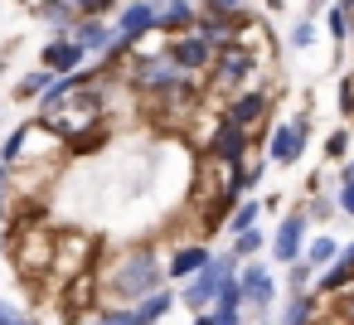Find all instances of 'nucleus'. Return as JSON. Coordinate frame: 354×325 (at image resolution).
<instances>
[{"label":"nucleus","mask_w":354,"mask_h":325,"mask_svg":"<svg viewBox=\"0 0 354 325\" xmlns=\"http://www.w3.org/2000/svg\"><path fill=\"white\" fill-rule=\"evenodd\" d=\"M344 151H349V131H335V136L325 141V156H335V160H344Z\"/></svg>","instance_id":"obj_30"},{"label":"nucleus","mask_w":354,"mask_h":325,"mask_svg":"<svg viewBox=\"0 0 354 325\" xmlns=\"http://www.w3.org/2000/svg\"><path fill=\"white\" fill-rule=\"evenodd\" d=\"M0 68H6V59H0Z\"/></svg>","instance_id":"obj_41"},{"label":"nucleus","mask_w":354,"mask_h":325,"mask_svg":"<svg viewBox=\"0 0 354 325\" xmlns=\"http://www.w3.org/2000/svg\"><path fill=\"white\" fill-rule=\"evenodd\" d=\"M339 180H344V185H354V160H344V170H339Z\"/></svg>","instance_id":"obj_36"},{"label":"nucleus","mask_w":354,"mask_h":325,"mask_svg":"<svg viewBox=\"0 0 354 325\" xmlns=\"http://www.w3.org/2000/svg\"><path fill=\"white\" fill-rule=\"evenodd\" d=\"M257 214H262V204H257V199H243V204L228 209V223H223V228H228V233H243V228L257 223Z\"/></svg>","instance_id":"obj_19"},{"label":"nucleus","mask_w":354,"mask_h":325,"mask_svg":"<svg viewBox=\"0 0 354 325\" xmlns=\"http://www.w3.org/2000/svg\"><path fill=\"white\" fill-rule=\"evenodd\" d=\"M339 257V248L330 243V238H310V248H306V262L310 267H325V262H335Z\"/></svg>","instance_id":"obj_24"},{"label":"nucleus","mask_w":354,"mask_h":325,"mask_svg":"<svg viewBox=\"0 0 354 325\" xmlns=\"http://www.w3.org/2000/svg\"><path fill=\"white\" fill-rule=\"evenodd\" d=\"M15 320H25L15 306H6V301H0V325H15Z\"/></svg>","instance_id":"obj_35"},{"label":"nucleus","mask_w":354,"mask_h":325,"mask_svg":"<svg viewBox=\"0 0 354 325\" xmlns=\"http://www.w3.org/2000/svg\"><path fill=\"white\" fill-rule=\"evenodd\" d=\"M335 199H339V209H344V214H354V185H344V180H339V194H335Z\"/></svg>","instance_id":"obj_34"},{"label":"nucleus","mask_w":354,"mask_h":325,"mask_svg":"<svg viewBox=\"0 0 354 325\" xmlns=\"http://www.w3.org/2000/svg\"><path fill=\"white\" fill-rule=\"evenodd\" d=\"M6 204H10V165H0V223H6Z\"/></svg>","instance_id":"obj_33"},{"label":"nucleus","mask_w":354,"mask_h":325,"mask_svg":"<svg viewBox=\"0 0 354 325\" xmlns=\"http://www.w3.org/2000/svg\"><path fill=\"white\" fill-rule=\"evenodd\" d=\"M49 83H54V73H49V68L39 64L35 73H25V78H20V88H15V93H20V98H39V93H44Z\"/></svg>","instance_id":"obj_22"},{"label":"nucleus","mask_w":354,"mask_h":325,"mask_svg":"<svg viewBox=\"0 0 354 325\" xmlns=\"http://www.w3.org/2000/svg\"><path fill=\"white\" fill-rule=\"evenodd\" d=\"M151 6H160V0H151Z\"/></svg>","instance_id":"obj_40"},{"label":"nucleus","mask_w":354,"mask_h":325,"mask_svg":"<svg viewBox=\"0 0 354 325\" xmlns=\"http://www.w3.org/2000/svg\"><path fill=\"white\" fill-rule=\"evenodd\" d=\"M238 277H243V291H248L252 315L267 320L272 315V272H267V262H248V267H238Z\"/></svg>","instance_id":"obj_8"},{"label":"nucleus","mask_w":354,"mask_h":325,"mask_svg":"<svg viewBox=\"0 0 354 325\" xmlns=\"http://www.w3.org/2000/svg\"><path fill=\"white\" fill-rule=\"evenodd\" d=\"M97 286H102V301H136L151 286H160V257L151 248H131L107 267H97Z\"/></svg>","instance_id":"obj_1"},{"label":"nucleus","mask_w":354,"mask_h":325,"mask_svg":"<svg viewBox=\"0 0 354 325\" xmlns=\"http://www.w3.org/2000/svg\"><path fill=\"white\" fill-rule=\"evenodd\" d=\"M262 243H267V238H262V233H257V223H252V228L233 233V257H238V262H248V257H252V252H257Z\"/></svg>","instance_id":"obj_20"},{"label":"nucleus","mask_w":354,"mask_h":325,"mask_svg":"<svg viewBox=\"0 0 354 325\" xmlns=\"http://www.w3.org/2000/svg\"><path fill=\"white\" fill-rule=\"evenodd\" d=\"M25 141H30V127H15V131H10V141L0 146V165H15V160L25 156Z\"/></svg>","instance_id":"obj_23"},{"label":"nucleus","mask_w":354,"mask_h":325,"mask_svg":"<svg viewBox=\"0 0 354 325\" xmlns=\"http://www.w3.org/2000/svg\"><path fill=\"white\" fill-rule=\"evenodd\" d=\"M335 301H339L335 320H354V281H349V286H339V291H335Z\"/></svg>","instance_id":"obj_27"},{"label":"nucleus","mask_w":354,"mask_h":325,"mask_svg":"<svg viewBox=\"0 0 354 325\" xmlns=\"http://www.w3.org/2000/svg\"><path fill=\"white\" fill-rule=\"evenodd\" d=\"M335 209H339V199H325L320 189H310V214H315V219H330Z\"/></svg>","instance_id":"obj_28"},{"label":"nucleus","mask_w":354,"mask_h":325,"mask_svg":"<svg viewBox=\"0 0 354 325\" xmlns=\"http://www.w3.org/2000/svg\"><path fill=\"white\" fill-rule=\"evenodd\" d=\"M175 291H165V286H151L146 296H136L131 301V315H136V325H151V320H165L170 310H175Z\"/></svg>","instance_id":"obj_13"},{"label":"nucleus","mask_w":354,"mask_h":325,"mask_svg":"<svg viewBox=\"0 0 354 325\" xmlns=\"http://www.w3.org/2000/svg\"><path fill=\"white\" fill-rule=\"evenodd\" d=\"M267 107H272V98L267 93H233L228 98V107H223V117H233L238 127H257V122H267Z\"/></svg>","instance_id":"obj_12"},{"label":"nucleus","mask_w":354,"mask_h":325,"mask_svg":"<svg viewBox=\"0 0 354 325\" xmlns=\"http://www.w3.org/2000/svg\"><path fill=\"white\" fill-rule=\"evenodd\" d=\"M315 310H320V296L291 291V301L281 306V320H286V325H306V320H315Z\"/></svg>","instance_id":"obj_17"},{"label":"nucleus","mask_w":354,"mask_h":325,"mask_svg":"<svg viewBox=\"0 0 354 325\" xmlns=\"http://www.w3.org/2000/svg\"><path fill=\"white\" fill-rule=\"evenodd\" d=\"M112 6H117V0H73V10H78V15H107Z\"/></svg>","instance_id":"obj_29"},{"label":"nucleus","mask_w":354,"mask_h":325,"mask_svg":"<svg viewBox=\"0 0 354 325\" xmlns=\"http://www.w3.org/2000/svg\"><path fill=\"white\" fill-rule=\"evenodd\" d=\"M165 49H170V59H175V64H180L185 73H194V78H204V73L214 68V54H218V49H214V44H209V39H204L199 30L170 35V44H165Z\"/></svg>","instance_id":"obj_5"},{"label":"nucleus","mask_w":354,"mask_h":325,"mask_svg":"<svg viewBox=\"0 0 354 325\" xmlns=\"http://www.w3.org/2000/svg\"><path fill=\"white\" fill-rule=\"evenodd\" d=\"M310 39H315V25H310V20H301V25L291 30V44H296V49H306Z\"/></svg>","instance_id":"obj_31"},{"label":"nucleus","mask_w":354,"mask_h":325,"mask_svg":"<svg viewBox=\"0 0 354 325\" xmlns=\"http://www.w3.org/2000/svg\"><path fill=\"white\" fill-rule=\"evenodd\" d=\"M330 0H306V15H315V10H325Z\"/></svg>","instance_id":"obj_37"},{"label":"nucleus","mask_w":354,"mask_h":325,"mask_svg":"<svg viewBox=\"0 0 354 325\" xmlns=\"http://www.w3.org/2000/svg\"><path fill=\"white\" fill-rule=\"evenodd\" d=\"M194 20H199L194 0H160L156 6V30L160 35H185V30H194Z\"/></svg>","instance_id":"obj_11"},{"label":"nucleus","mask_w":354,"mask_h":325,"mask_svg":"<svg viewBox=\"0 0 354 325\" xmlns=\"http://www.w3.org/2000/svg\"><path fill=\"white\" fill-rule=\"evenodd\" d=\"M68 35H73L88 54H107V44H112V30L102 25V15H78Z\"/></svg>","instance_id":"obj_14"},{"label":"nucleus","mask_w":354,"mask_h":325,"mask_svg":"<svg viewBox=\"0 0 354 325\" xmlns=\"http://www.w3.org/2000/svg\"><path fill=\"white\" fill-rule=\"evenodd\" d=\"M354 281V267L344 262V257H335V262H325V272H320V296H335L339 286H349Z\"/></svg>","instance_id":"obj_18"},{"label":"nucleus","mask_w":354,"mask_h":325,"mask_svg":"<svg viewBox=\"0 0 354 325\" xmlns=\"http://www.w3.org/2000/svg\"><path fill=\"white\" fill-rule=\"evenodd\" d=\"M257 73V54L248 49V44H223L218 54H214V88H223V93H233V88H243L248 78Z\"/></svg>","instance_id":"obj_4"},{"label":"nucleus","mask_w":354,"mask_h":325,"mask_svg":"<svg viewBox=\"0 0 354 325\" xmlns=\"http://www.w3.org/2000/svg\"><path fill=\"white\" fill-rule=\"evenodd\" d=\"M127 78H131L136 93L160 98L165 88H175L180 78H194V73H185V68L170 59V49H165V54H156V59H131V64H127Z\"/></svg>","instance_id":"obj_3"},{"label":"nucleus","mask_w":354,"mask_h":325,"mask_svg":"<svg viewBox=\"0 0 354 325\" xmlns=\"http://www.w3.org/2000/svg\"><path fill=\"white\" fill-rule=\"evenodd\" d=\"M238 272V257L228 252V257H209L194 277H185V291H180V301L189 306V315H199V310H209L214 306V296H218V286H223V277H233Z\"/></svg>","instance_id":"obj_2"},{"label":"nucleus","mask_w":354,"mask_h":325,"mask_svg":"<svg viewBox=\"0 0 354 325\" xmlns=\"http://www.w3.org/2000/svg\"><path fill=\"white\" fill-rule=\"evenodd\" d=\"M199 10L228 15V20H248V0H199Z\"/></svg>","instance_id":"obj_21"},{"label":"nucleus","mask_w":354,"mask_h":325,"mask_svg":"<svg viewBox=\"0 0 354 325\" xmlns=\"http://www.w3.org/2000/svg\"><path fill=\"white\" fill-rule=\"evenodd\" d=\"M310 277H315V267H310V262H301V257H296V262H286V281H291V291H306V286H310Z\"/></svg>","instance_id":"obj_25"},{"label":"nucleus","mask_w":354,"mask_h":325,"mask_svg":"<svg viewBox=\"0 0 354 325\" xmlns=\"http://www.w3.org/2000/svg\"><path fill=\"white\" fill-rule=\"evenodd\" d=\"M83 59H88V49H83L73 35H54V39L44 44V54H39V64H44L49 73H73V68H83Z\"/></svg>","instance_id":"obj_9"},{"label":"nucleus","mask_w":354,"mask_h":325,"mask_svg":"<svg viewBox=\"0 0 354 325\" xmlns=\"http://www.w3.org/2000/svg\"><path fill=\"white\" fill-rule=\"evenodd\" d=\"M339 112H344V117H354V78H344V83H339Z\"/></svg>","instance_id":"obj_32"},{"label":"nucleus","mask_w":354,"mask_h":325,"mask_svg":"<svg viewBox=\"0 0 354 325\" xmlns=\"http://www.w3.org/2000/svg\"><path fill=\"white\" fill-rule=\"evenodd\" d=\"M194 30H199L214 49H223V44H233V39H238V20H228V15H209V10H199Z\"/></svg>","instance_id":"obj_15"},{"label":"nucleus","mask_w":354,"mask_h":325,"mask_svg":"<svg viewBox=\"0 0 354 325\" xmlns=\"http://www.w3.org/2000/svg\"><path fill=\"white\" fill-rule=\"evenodd\" d=\"M209 257H214V252H209L204 243H189V248H180V252H175V257L165 262V272H170L175 281H185V277H194V272H199V267H204Z\"/></svg>","instance_id":"obj_16"},{"label":"nucleus","mask_w":354,"mask_h":325,"mask_svg":"<svg viewBox=\"0 0 354 325\" xmlns=\"http://www.w3.org/2000/svg\"><path fill=\"white\" fill-rule=\"evenodd\" d=\"M306 214H286L281 223H277V238H272V257L277 262H296L301 252H306Z\"/></svg>","instance_id":"obj_10"},{"label":"nucleus","mask_w":354,"mask_h":325,"mask_svg":"<svg viewBox=\"0 0 354 325\" xmlns=\"http://www.w3.org/2000/svg\"><path fill=\"white\" fill-rule=\"evenodd\" d=\"M306 136H310V117H296V122L272 127V136H267V160H272V165H296Z\"/></svg>","instance_id":"obj_6"},{"label":"nucleus","mask_w":354,"mask_h":325,"mask_svg":"<svg viewBox=\"0 0 354 325\" xmlns=\"http://www.w3.org/2000/svg\"><path fill=\"white\" fill-rule=\"evenodd\" d=\"M349 15H344V6H339V0H335V6H330V35H335V44H344L349 39Z\"/></svg>","instance_id":"obj_26"},{"label":"nucleus","mask_w":354,"mask_h":325,"mask_svg":"<svg viewBox=\"0 0 354 325\" xmlns=\"http://www.w3.org/2000/svg\"><path fill=\"white\" fill-rule=\"evenodd\" d=\"M267 6H272V10H281V0H267Z\"/></svg>","instance_id":"obj_39"},{"label":"nucleus","mask_w":354,"mask_h":325,"mask_svg":"<svg viewBox=\"0 0 354 325\" xmlns=\"http://www.w3.org/2000/svg\"><path fill=\"white\" fill-rule=\"evenodd\" d=\"M339 257H344V262L354 267V243H349V248H339Z\"/></svg>","instance_id":"obj_38"},{"label":"nucleus","mask_w":354,"mask_h":325,"mask_svg":"<svg viewBox=\"0 0 354 325\" xmlns=\"http://www.w3.org/2000/svg\"><path fill=\"white\" fill-rule=\"evenodd\" d=\"M209 160H218V165H243V160H248V127H238L233 117H223L218 131H214V141H209Z\"/></svg>","instance_id":"obj_7"}]
</instances>
